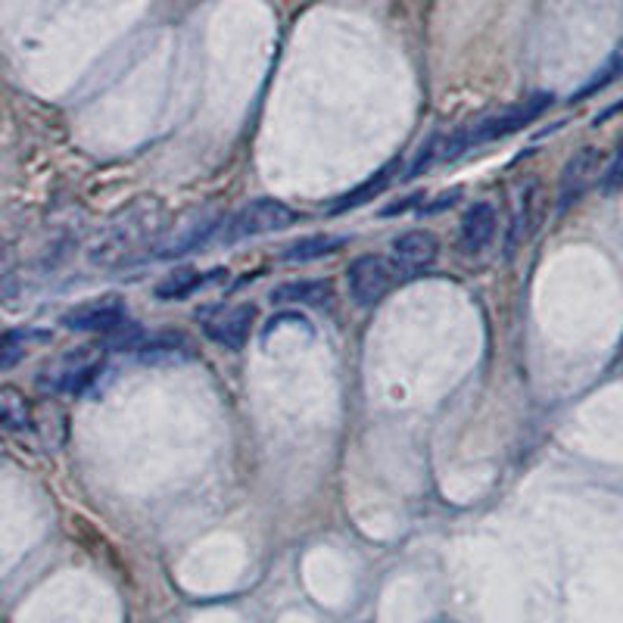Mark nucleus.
<instances>
[{
	"instance_id": "nucleus-1",
	"label": "nucleus",
	"mask_w": 623,
	"mask_h": 623,
	"mask_svg": "<svg viewBox=\"0 0 623 623\" xmlns=\"http://www.w3.org/2000/svg\"><path fill=\"white\" fill-rule=\"evenodd\" d=\"M169 225V212L156 197H140L107 218V225L88 244V263L97 268H122L138 263L150 249L159 247V237Z\"/></svg>"
},
{
	"instance_id": "nucleus-2",
	"label": "nucleus",
	"mask_w": 623,
	"mask_h": 623,
	"mask_svg": "<svg viewBox=\"0 0 623 623\" xmlns=\"http://www.w3.org/2000/svg\"><path fill=\"white\" fill-rule=\"evenodd\" d=\"M548 103H552V97H548V93H536V97H530V100L517 103V107L493 112V116H486L483 122L471 125L467 131H458V135H452V138L439 140V147H436V159H452V156L465 154V150H471V147H481V144H490V140L514 135V131H521L524 125L533 122V119H536V116L548 107Z\"/></svg>"
},
{
	"instance_id": "nucleus-3",
	"label": "nucleus",
	"mask_w": 623,
	"mask_h": 623,
	"mask_svg": "<svg viewBox=\"0 0 623 623\" xmlns=\"http://www.w3.org/2000/svg\"><path fill=\"white\" fill-rule=\"evenodd\" d=\"M296 221V212L290 206L278 200H253L247 202L240 212H234L225 225V244H237L247 237H259V234H275L290 228Z\"/></svg>"
},
{
	"instance_id": "nucleus-4",
	"label": "nucleus",
	"mask_w": 623,
	"mask_h": 623,
	"mask_svg": "<svg viewBox=\"0 0 623 623\" xmlns=\"http://www.w3.org/2000/svg\"><path fill=\"white\" fill-rule=\"evenodd\" d=\"M100 368H103L100 349H76L69 356L50 362V368L38 380L50 393H81L97 380Z\"/></svg>"
},
{
	"instance_id": "nucleus-5",
	"label": "nucleus",
	"mask_w": 623,
	"mask_h": 623,
	"mask_svg": "<svg viewBox=\"0 0 623 623\" xmlns=\"http://www.w3.org/2000/svg\"><path fill=\"white\" fill-rule=\"evenodd\" d=\"M200 325L206 340L218 343L225 349H240V346H247L249 334L256 327V306H249V303L218 306V309L202 312Z\"/></svg>"
},
{
	"instance_id": "nucleus-6",
	"label": "nucleus",
	"mask_w": 623,
	"mask_h": 623,
	"mask_svg": "<svg viewBox=\"0 0 623 623\" xmlns=\"http://www.w3.org/2000/svg\"><path fill=\"white\" fill-rule=\"evenodd\" d=\"M125 299L122 296H100L91 303H81L76 309L62 318V325L69 330H81V334H112L125 327Z\"/></svg>"
},
{
	"instance_id": "nucleus-7",
	"label": "nucleus",
	"mask_w": 623,
	"mask_h": 623,
	"mask_svg": "<svg viewBox=\"0 0 623 623\" xmlns=\"http://www.w3.org/2000/svg\"><path fill=\"white\" fill-rule=\"evenodd\" d=\"M389 284H393V275H389V263L384 256H362L346 271V287L358 306L380 303L389 294Z\"/></svg>"
},
{
	"instance_id": "nucleus-8",
	"label": "nucleus",
	"mask_w": 623,
	"mask_h": 623,
	"mask_svg": "<svg viewBox=\"0 0 623 623\" xmlns=\"http://www.w3.org/2000/svg\"><path fill=\"white\" fill-rule=\"evenodd\" d=\"M218 216L212 209H202V212H187L175 225H166V231L159 237V256H181L190 247H197L202 240H209L216 231Z\"/></svg>"
},
{
	"instance_id": "nucleus-9",
	"label": "nucleus",
	"mask_w": 623,
	"mask_h": 623,
	"mask_svg": "<svg viewBox=\"0 0 623 623\" xmlns=\"http://www.w3.org/2000/svg\"><path fill=\"white\" fill-rule=\"evenodd\" d=\"M599 166H602V154H599L595 147H580V150L567 159V166H564V171H561V181H558L561 212L571 209V206L590 190Z\"/></svg>"
},
{
	"instance_id": "nucleus-10",
	"label": "nucleus",
	"mask_w": 623,
	"mask_h": 623,
	"mask_svg": "<svg viewBox=\"0 0 623 623\" xmlns=\"http://www.w3.org/2000/svg\"><path fill=\"white\" fill-rule=\"evenodd\" d=\"M498 216L493 202H474L462 218V244L458 247L465 253H481L490 247V240L496 237Z\"/></svg>"
},
{
	"instance_id": "nucleus-11",
	"label": "nucleus",
	"mask_w": 623,
	"mask_h": 623,
	"mask_svg": "<svg viewBox=\"0 0 623 623\" xmlns=\"http://www.w3.org/2000/svg\"><path fill=\"white\" fill-rule=\"evenodd\" d=\"M540 218H543L540 216V185L530 181L517 194V212H514L512 228H508V253H514L521 244H527L530 234L536 231V225H540Z\"/></svg>"
},
{
	"instance_id": "nucleus-12",
	"label": "nucleus",
	"mask_w": 623,
	"mask_h": 623,
	"mask_svg": "<svg viewBox=\"0 0 623 623\" xmlns=\"http://www.w3.org/2000/svg\"><path fill=\"white\" fill-rule=\"evenodd\" d=\"M439 244L431 231H405L393 240V259L403 268H427L434 263Z\"/></svg>"
},
{
	"instance_id": "nucleus-13",
	"label": "nucleus",
	"mask_w": 623,
	"mask_h": 623,
	"mask_svg": "<svg viewBox=\"0 0 623 623\" xmlns=\"http://www.w3.org/2000/svg\"><path fill=\"white\" fill-rule=\"evenodd\" d=\"M31 424L29 399L16 387H0V431H26Z\"/></svg>"
},
{
	"instance_id": "nucleus-14",
	"label": "nucleus",
	"mask_w": 623,
	"mask_h": 623,
	"mask_svg": "<svg viewBox=\"0 0 623 623\" xmlns=\"http://www.w3.org/2000/svg\"><path fill=\"white\" fill-rule=\"evenodd\" d=\"M200 280L202 275L194 265H181V268H171L169 275L156 284L154 296L156 299H185L200 287Z\"/></svg>"
},
{
	"instance_id": "nucleus-15",
	"label": "nucleus",
	"mask_w": 623,
	"mask_h": 623,
	"mask_svg": "<svg viewBox=\"0 0 623 623\" xmlns=\"http://www.w3.org/2000/svg\"><path fill=\"white\" fill-rule=\"evenodd\" d=\"M340 237H327V234H318V237H303L296 240L294 247L284 249V259L290 263H312V259H322V256H330L340 249Z\"/></svg>"
},
{
	"instance_id": "nucleus-16",
	"label": "nucleus",
	"mask_w": 623,
	"mask_h": 623,
	"mask_svg": "<svg viewBox=\"0 0 623 623\" xmlns=\"http://www.w3.org/2000/svg\"><path fill=\"white\" fill-rule=\"evenodd\" d=\"M275 299L322 306V303L330 299V284H327V280H294V284H280L278 290H275Z\"/></svg>"
},
{
	"instance_id": "nucleus-17",
	"label": "nucleus",
	"mask_w": 623,
	"mask_h": 623,
	"mask_svg": "<svg viewBox=\"0 0 623 623\" xmlns=\"http://www.w3.org/2000/svg\"><path fill=\"white\" fill-rule=\"evenodd\" d=\"M617 190H623V144L602 175V194H617Z\"/></svg>"
},
{
	"instance_id": "nucleus-18",
	"label": "nucleus",
	"mask_w": 623,
	"mask_h": 623,
	"mask_svg": "<svg viewBox=\"0 0 623 623\" xmlns=\"http://www.w3.org/2000/svg\"><path fill=\"white\" fill-rule=\"evenodd\" d=\"M19 358H22V343L10 334H0V368H13Z\"/></svg>"
}]
</instances>
